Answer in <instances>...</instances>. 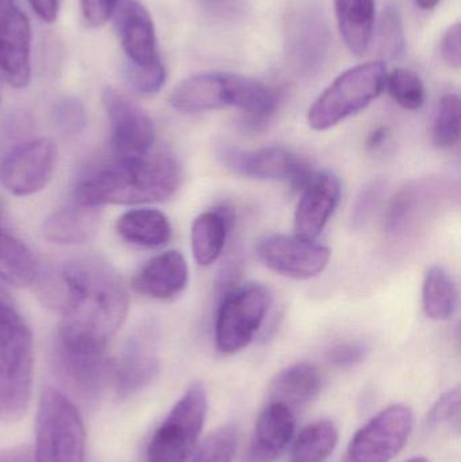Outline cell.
Masks as SVG:
<instances>
[{"label":"cell","mask_w":461,"mask_h":462,"mask_svg":"<svg viewBox=\"0 0 461 462\" xmlns=\"http://www.w3.org/2000/svg\"><path fill=\"white\" fill-rule=\"evenodd\" d=\"M116 233L124 241L134 246L156 249L170 242L172 226L168 217L161 211L137 208L119 217Z\"/></svg>","instance_id":"26"},{"label":"cell","mask_w":461,"mask_h":462,"mask_svg":"<svg viewBox=\"0 0 461 462\" xmlns=\"http://www.w3.org/2000/svg\"><path fill=\"white\" fill-rule=\"evenodd\" d=\"M186 257L178 250L151 258L133 277V290L146 298L168 300L180 295L189 284Z\"/></svg>","instance_id":"21"},{"label":"cell","mask_w":461,"mask_h":462,"mask_svg":"<svg viewBox=\"0 0 461 462\" xmlns=\"http://www.w3.org/2000/svg\"><path fill=\"white\" fill-rule=\"evenodd\" d=\"M126 78L138 94L153 95L164 86L167 72L162 62L153 67H134L127 64Z\"/></svg>","instance_id":"34"},{"label":"cell","mask_w":461,"mask_h":462,"mask_svg":"<svg viewBox=\"0 0 461 462\" xmlns=\"http://www.w3.org/2000/svg\"><path fill=\"white\" fill-rule=\"evenodd\" d=\"M114 19L129 65L153 67L161 62L157 51L153 19L143 3L119 0Z\"/></svg>","instance_id":"19"},{"label":"cell","mask_w":461,"mask_h":462,"mask_svg":"<svg viewBox=\"0 0 461 462\" xmlns=\"http://www.w3.org/2000/svg\"><path fill=\"white\" fill-rule=\"evenodd\" d=\"M159 374L160 360L153 334L143 328L133 334L118 358L111 361L108 379L116 395L127 399L149 387Z\"/></svg>","instance_id":"16"},{"label":"cell","mask_w":461,"mask_h":462,"mask_svg":"<svg viewBox=\"0 0 461 462\" xmlns=\"http://www.w3.org/2000/svg\"><path fill=\"white\" fill-rule=\"evenodd\" d=\"M119 0H80L84 21L91 27H100L110 21Z\"/></svg>","instance_id":"39"},{"label":"cell","mask_w":461,"mask_h":462,"mask_svg":"<svg viewBox=\"0 0 461 462\" xmlns=\"http://www.w3.org/2000/svg\"><path fill=\"white\" fill-rule=\"evenodd\" d=\"M460 99L456 94L444 95L433 122V143L440 149H451L460 140Z\"/></svg>","instance_id":"29"},{"label":"cell","mask_w":461,"mask_h":462,"mask_svg":"<svg viewBox=\"0 0 461 462\" xmlns=\"http://www.w3.org/2000/svg\"><path fill=\"white\" fill-rule=\"evenodd\" d=\"M0 213H2V210H0Z\"/></svg>","instance_id":"47"},{"label":"cell","mask_w":461,"mask_h":462,"mask_svg":"<svg viewBox=\"0 0 461 462\" xmlns=\"http://www.w3.org/2000/svg\"><path fill=\"white\" fill-rule=\"evenodd\" d=\"M38 18L45 23H54L60 11V0H27Z\"/></svg>","instance_id":"41"},{"label":"cell","mask_w":461,"mask_h":462,"mask_svg":"<svg viewBox=\"0 0 461 462\" xmlns=\"http://www.w3.org/2000/svg\"><path fill=\"white\" fill-rule=\"evenodd\" d=\"M286 49L290 61L303 75L317 73L324 65L329 29L324 11L314 0H300L287 13Z\"/></svg>","instance_id":"11"},{"label":"cell","mask_w":461,"mask_h":462,"mask_svg":"<svg viewBox=\"0 0 461 462\" xmlns=\"http://www.w3.org/2000/svg\"><path fill=\"white\" fill-rule=\"evenodd\" d=\"M57 146L49 138L32 140L7 152L0 162V183L16 197H29L48 186L57 167Z\"/></svg>","instance_id":"14"},{"label":"cell","mask_w":461,"mask_h":462,"mask_svg":"<svg viewBox=\"0 0 461 462\" xmlns=\"http://www.w3.org/2000/svg\"><path fill=\"white\" fill-rule=\"evenodd\" d=\"M32 337L18 311L0 295V420L18 422L30 406Z\"/></svg>","instance_id":"4"},{"label":"cell","mask_w":461,"mask_h":462,"mask_svg":"<svg viewBox=\"0 0 461 462\" xmlns=\"http://www.w3.org/2000/svg\"><path fill=\"white\" fill-rule=\"evenodd\" d=\"M295 425L294 410L279 402H267L254 426L245 461H275L291 442Z\"/></svg>","instance_id":"20"},{"label":"cell","mask_w":461,"mask_h":462,"mask_svg":"<svg viewBox=\"0 0 461 462\" xmlns=\"http://www.w3.org/2000/svg\"><path fill=\"white\" fill-rule=\"evenodd\" d=\"M203 10L219 21H237L246 11V0H198Z\"/></svg>","instance_id":"38"},{"label":"cell","mask_w":461,"mask_h":462,"mask_svg":"<svg viewBox=\"0 0 461 462\" xmlns=\"http://www.w3.org/2000/svg\"><path fill=\"white\" fill-rule=\"evenodd\" d=\"M322 376L316 365L297 363L281 369L268 387L267 402H279L297 410L310 403L321 393Z\"/></svg>","instance_id":"23"},{"label":"cell","mask_w":461,"mask_h":462,"mask_svg":"<svg viewBox=\"0 0 461 462\" xmlns=\"http://www.w3.org/2000/svg\"><path fill=\"white\" fill-rule=\"evenodd\" d=\"M422 306L433 320H447L457 307V288L451 274L440 265L432 266L425 274Z\"/></svg>","instance_id":"27"},{"label":"cell","mask_w":461,"mask_h":462,"mask_svg":"<svg viewBox=\"0 0 461 462\" xmlns=\"http://www.w3.org/2000/svg\"><path fill=\"white\" fill-rule=\"evenodd\" d=\"M34 462H86V430L80 412L54 388H46L41 395Z\"/></svg>","instance_id":"6"},{"label":"cell","mask_w":461,"mask_h":462,"mask_svg":"<svg viewBox=\"0 0 461 462\" xmlns=\"http://www.w3.org/2000/svg\"><path fill=\"white\" fill-rule=\"evenodd\" d=\"M237 450V433L230 426L211 433L184 462H233Z\"/></svg>","instance_id":"31"},{"label":"cell","mask_w":461,"mask_h":462,"mask_svg":"<svg viewBox=\"0 0 461 462\" xmlns=\"http://www.w3.org/2000/svg\"><path fill=\"white\" fill-rule=\"evenodd\" d=\"M338 429L332 420H317L300 431L292 445L290 462H325L338 444Z\"/></svg>","instance_id":"28"},{"label":"cell","mask_w":461,"mask_h":462,"mask_svg":"<svg viewBox=\"0 0 461 462\" xmlns=\"http://www.w3.org/2000/svg\"><path fill=\"white\" fill-rule=\"evenodd\" d=\"M383 61L356 65L341 73L311 106L309 125L317 132L332 129L349 116L364 110L386 88Z\"/></svg>","instance_id":"5"},{"label":"cell","mask_w":461,"mask_h":462,"mask_svg":"<svg viewBox=\"0 0 461 462\" xmlns=\"http://www.w3.org/2000/svg\"><path fill=\"white\" fill-rule=\"evenodd\" d=\"M53 363L60 380L76 395L91 399L110 376L106 350L75 346L54 339Z\"/></svg>","instance_id":"17"},{"label":"cell","mask_w":461,"mask_h":462,"mask_svg":"<svg viewBox=\"0 0 461 462\" xmlns=\"http://www.w3.org/2000/svg\"><path fill=\"white\" fill-rule=\"evenodd\" d=\"M408 462H429L425 457H414L411 458V460H409Z\"/></svg>","instance_id":"45"},{"label":"cell","mask_w":461,"mask_h":462,"mask_svg":"<svg viewBox=\"0 0 461 462\" xmlns=\"http://www.w3.org/2000/svg\"><path fill=\"white\" fill-rule=\"evenodd\" d=\"M99 208L73 202L59 208L43 222L42 234L48 241L60 245L86 244L99 231Z\"/></svg>","instance_id":"22"},{"label":"cell","mask_w":461,"mask_h":462,"mask_svg":"<svg viewBox=\"0 0 461 462\" xmlns=\"http://www.w3.org/2000/svg\"><path fill=\"white\" fill-rule=\"evenodd\" d=\"M441 0H416L417 5L422 10H433Z\"/></svg>","instance_id":"44"},{"label":"cell","mask_w":461,"mask_h":462,"mask_svg":"<svg viewBox=\"0 0 461 462\" xmlns=\"http://www.w3.org/2000/svg\"><path fill=\"white\" fill-rule=\"evenodd\" d=\"M441 57L452 68L461 64V29L460 23L452 24L441 40Z\"/></svg>","instance_id":"40"},{"label":"cell","mask_w":461,"mask_h":462,"mask_svg":"<svg viewBox=\"0 0 461 462\" xmlns=\"http://www.w3.org/2000/svg\"><path fill=\"white\" fill-rule=\"evenodd\" d=\"M102 100L110 122L111 145L115 159H134L152 152L156 129L151 116L118 89H106Z\"/></svg>","instance_id":"13"},{"label":"cell","mask_w":461,"mask_h":462,"mask_svg":"<svg viewBox=\"0 0 461 462\" xmlns=\"http://www.w3.org/2000/svg\"><path fill=\"white\" fill-rule=\"evenodd\" d=\"M235 214L226 206L200 214L191 229L192 254L199 265L210 266L222 254Z\"/></svg>","instance_id":"24"},{"label":"cell","mask_w":461,"mask_h":462,"mask_svg":"<svg viewBox=\"0 0 461 462\" xmlns=\"http://www.w3.org/2000/svg\"><path fill=\"white\" fill-rule=\"evenodd\" d=\"M379 51L383 56L395 59L405 48L402 21L395 8H387L382 15L378 34Z\"/></svg>","instance_id":"32"},{"label":"cell","mask_w":461,"mask_h":462,"mask_svg":"<svg viewBox=\"0 0 461 462\" xmlns=\"http://www.w3.org/2000/svg\"><path fill=\"white\" fill-rule=\"evenodd\" d=\"M413 430V411L403 404L387 407L352 439L346 462H390L405 448Z\"/></svg>","instance_id":"10"},{"label":"cell","mask_w":461,"mask_h":462,"mask_svg":"<svg viewBox=\"0 0 461 462\" xmlns=\"http://www.w3.org/2000/svg\"><path fill=\"white\" fill-rule=\"evenodd\" d=\"M46 298L62 312L56 338L97 349H107L129 311L121 276L97 255L68 261L51 280Z\"/></svg>","instance_id":"1"},{"label":"cell","mask_w":461,"mask_h":462,"mask_svg":"<svg viewBox=\"0 0 461 462\" xmlns=\"http://www.w3.org/2000/svg\"><path fill=\"white\" fill-rule=\"evenodd\" d=\"M217 154L222 164L235 175L257 180L286 181L297 192H302L316 175L306 160L281 146L241 149L222 143Z\"/></svg>","instance_id":"9"},{"label":"cell","mask_w":461,"mask_h":462,"mask_svg":"<svg viewBox=\"0 0 461 462\" xmlns=\"http://www.w3.org/2000/svg\"><path fill=\"white\" fill-rule=\"evenodd\" d=\"M180 165L172 154L149 152L134 159H115L78 181L75 202L87 208L164 202L178 191Z\"/></svg>","instance_id":"2"},{"label":"cell","mask_w":461,"mask_h":462,"mask_svg":"<svg viewBox=\"0 0 461 462\" xmlns=\"http://www.w3.org/2000/svg\"><path fill=\"white\" fill-rule=\"evenodd\" d=\"M32 27L15 0H0V76L14 88L32 78Z\"/></svg>","instance_id":"15"},{"label":"cell","mask_w":461,"mask_h":462,"mask_svg":"<svg viewBox=\"0 0 461 462\" xmlns=\"http://www.w3.org/2000/svg\"><path fill=\"white\" fill-rule=\"evenodd\" d=\"M0 79H2V76H0ZM0 103H2V83H0Z\"/></svg>","instance_id":"46"},{"label":"cell","mask_w":461,"mask_h":462,"mask_svg":"<svg viewBox=\"0 0 461 462\" xmlns=\"http://www.w3.org/2000/svg\"><path fill=\"white\" fill-rule=\"evenodd\" d=\"M207 409L205 385L192 383L154 431L146 450V462L186 461L199 441Z\"/></svg>","instance_id":"7"},{"label":"cell","mask_w":461,"mask_h":462,"mask_svg":"<svg viewBox=\"0 0 461 462\" xmlns=\"http://www.w3.org/2000/svg\"><path fill=\"white\" fill-rule=\"evenodd\" d=\"M387 88L392 99L406 110L416 111L424 106L425 87L421 79L413 70L398 68L387 75Z\"/></svg>","instance_id":"30"},{"label":"cell","mask_w":461,"mask_h":462,"mask_svg":"<svg viewBox=\"0 0 461 462\" xmlns=\"http://www.w3.org/2000/svg\"><path fill=\"white\" fill-rule=\"evenodd\" d=\"M54 125L65 135H78L86 129L87 111L83 103L76 97H64L54 105Z\"/></svg>","instance_id":"33"},{"label":"cell","mask_w":461,"mask_h":462,"mask_svg":"<svg viewBox=\"0 0 461 462\" xmlns=\"http://www.w3.org/2000/svg\"><path fill=\"white\" fill-rule=\"evenodd\" d=\"M0 462H32L27 448L16 447L0 450Z\"/></svg>","instance_id":"42"},{"label":"cell","mask_w":461,"mask_h":462,"mask_svg":"<svg viewBox=\"0 0 461 462\" xmlns=\"http://www.w3.org/2000/svg\"><path fill=\"white\" fill-rule=\"evenodd\" d=\"M343 187L330 171L316 173L303 189L295 210V236L316 241L340 205Z\"/></svg>","instance_id":"18"},{"label":"cell","mask_w":461,"mask_h":462,"mask_svg":"<svg viewBox=\"0 0 461 462\" xmlns=\"http://www.w3.org/2000/svg\"><path fill=\"white\" fill-rule=\"evenodd\" d=\"M341 38L355 56L367 53L375 32V0H335Z\"/></svg>","instance_id":"25"},{"label":"cell","mask_w":461,"mask_h":462,"mask_svg":"<svg viewBox=\"0 0 461 462\" xmlns=\"http://www.w3.org/2000/svg\"><path fill=\"white\" fill-rule=\"evenodd\" d=\"M387 138H389V129L384 126L376 127L370 133L367 138L368 151H378L379 148L384 145Z\"/></svg>","instance_id":"43"},{"label":"cell","mask_w":461,"mask_h":462,"mask_svg":"<svg viewBox=\"0 0 461 462\" xmlns=\"http://www.w3.org/2000/svg\"><path fill=\"white\" fill-rule=\"evenodd\" d=\"M383 189L384 184L382 181H373L362 189L356 203H355L354 211H352V225L355 229H362L370 221L379 200H381Z\"/></svg>","instance_id":"36"},{"label":"cell","mask_w":461,"mask_h":462,"mask_svg":"<svg viewBox=\"0 0 461 462\" xmlns=\"http://www.w3.org/2000/svg\"><path fill=\"white\" fill-rule=\"evenodd\" d=\"M460 388L449 390L444 393L435 406L430 409L428 414V423L432 428L438 426H449V428H456L459 430L460 426Z\"/></svg>","instance_id":"35"},{"label":"cell","mask_w":461,"mask_h":462,"mask_svg":"<svg viewBox=\"0 0 461 462\" xmlns=\"http://www.w3.org/2000/svg\"><path fill=\"white\" fill-rule=\"evenodd\" d=\"M179 113L198 114L235 107L251 129L264 126L278 107V95L262 81L235 73L207 72L181 81L170 97Z\"/></svg>","instance_id":"3"},{"label":"cell","mask_w":461,"mask_h":462,"mask_svg":"<svg viewBox=\"0 0 461 462\" xmlns=\"http://www.w3.org/2000/svg\"><path fill=\"white\" fill-rule=\"evenodd\" d=\"M257 257L271 271L297 280L319 276L329 265L332 252L317 241L284 234H267L256 246Z\"/></svg>","instance_id":"12"},{"label":"cell","mask_w":461,"mask_h":462,"mask_svg":"<svg viewBox=\"0 0 461 462\" xmlns=\"http://www.w3.org/2000/svg\"><path fill=\"white\" fill-rule=\"evenodd\" d=\"M272 293L259 282L235 285L222 295L216 319V346L222 355L245 349L262 328Z\"/></svg>","instance_id":"8"},{"label":"cell","mask_w":461,"mask_h":462,"mask_svg":"<svg viewBox=\"0 0 461 462\" xmlns=\"http://www.w3.org/2000/svg\"><path fill=\"white\" fill-rule=\"evenodd\" d=\"M367 355V346L362 342H341L329 350L327 358L333 365L340 366V368H352V366L363 363Z\"/></svg>","instance_id":"37"}]
</instances>
